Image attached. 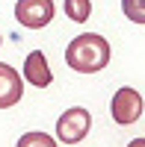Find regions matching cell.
I'll return each instance as SVG.
<instances>
[{
  "mask_svg": "<svg viewBox=\"0 0 145 147\" xmlns=\"http://www.w3.org/2000/svg\"><path fill=\"white\" fill-rule=\"evenodd\" d=\"M30 85H36V88H47V85L53 82V71L51 65H47V56L42 50H33L27 53V59H24V77Z\"/></svg>",
  "mask_w": 145,
  "mask_h": 147,
  "instance_id": "cell-5",
  "label": "cell"
},
{
  "mask_svg": "<svg viewBox=\"0 0 145 147\" xmlns=\"http://www.w3.org/2000/svg\"><path fill=\"white\" fill-rule=\"evenodd\" d=\"M15 147H56V141L47 132H24Z\"/></svg>",
  "mask_w": 145,
  "mask_h": 147,
  "instance_id": "cell-8",
  "label": "cell"
},
{
  "mask_svg": "<svg viewBox=\"0 0 145 147\" xmlns=\"http://www.w3.org/2000/svg\"><path fill=\"white\" fill-rule=\"evenodd\" d=\"M122 12L127 15V21L145 24V0H122Z\"/></svg>",
  "mask_w": 145,
  "mask_h": 147,
  "instance_id": "cell-9",
  "label": "cell"
},
{
  "mask_svg": "<svg viewBox=\"0 0 145 147\" xmlns=\"http://www.w3.org/2000/svg\"><path fill=\"white\" fill-rule=\"evenodd\" d=\"M21 94H24V80L12 65L0 62V109H12L15 103H21Z\"/></svg>",
  "mask_w": 145,
  "mask_h": 147,
  "instance_id": "cell-6",
  "label": "cell"
},
{
  "mask_svg": "<svg viewBox=\"0 0 145 147\" xmlns=\"http://www.w3.org/2000/svg\"><path fill=\"white\" fill-rule=\"evenodd\" d=\"M65 15L71 21L83 24V21H89V15H92V3H89V0H65Z\"/></svg>",
  "mask_w": 145,
  "mask_h": 147,
  "instance_id": "cell-7",
  "label": "cell"
},
{
  "mask_svg": "<svg viewBox=\"0 0 145 147\" xmlns=\"http://www.w3.org/2000/svg\"><path fill=\"white\" fill-rule=\"evenodd\" d=\"M53 0H18L15 3V18L27 30H42L53 21Z\"/></svg>",
  "mask_w": 145,
  "mask_h": 147,
  "instance_id": "cell-4",
  "label": "cell"
},
{
  "mask_svg": "<svg viewBox=\"0 0 145 147\" xmlns=\"http://www.w3.org/2000/svg\"><path fill=\"white\" fill-rule=\"evenodd\" d=\"M110 115L118 127H130L142 118V94L130 85H122L116 94H113V103H110Z\"/></svg>",
  "mask_w": 145,
  "mask_h": 147,
  "instance_id": "cell-3",
  "label": "cell"
},
{
  "mask_svg": "<svg viewBox=\"0 0 145 147\" xmlns=\"http://www.w3.org/2000/svg\"><path fill=\"white\" fill-rule=\"evenodd\" d=\"M113 47L98 32H80L65 47V65L77 74H98L110 65Z\"/></svg>",
  "mask_w": 145,
  "mask_h": 147,
  "instance_id": "cell-1",
  "label": "cell"
},
{
  "mask_svg": "<svg viewBox=\"0 0 145 147\" xmlns=\"http://www.w3.org/2000/svg\"><path fill=\"white\" fill-rule=\"evenodd\" d=\"M89 127H92L89 109L71 106V109H65V112L56 118V138L62 144H80L83 138L89 136Z\"/></svg>",
  "mask_w": 145,
  "mask_h": 147,
  "instance_id": "cell-2",
  "label": "cell"
},
{
  "mask_svg": "<svg viewBox=\"0 0 145 147\" xmlns=\"http://www.w3.org/2000/svg\"><path fill=\"white\" fill-rule=\"evenodd\" d=\"M0 44H3V35H0Z\"/></svg>",
  "mask_w": 145,
  "mask_h": 147,
  "instance_id": "cell-11",
  "label": "cell"
},
{
  "mask_svg": "<svg viewBox=\"0 0 145 147\" xmlns=\"http://www.w3.org/2000/svg\"><path fill=\"white\" fill-rule=\"evenodd\" d=\"M127 147H145V138H133V141H130Z\"/></svg>",
  "mask_w": 145,
  "mask_h": 147,
  "instance_id": "cell-10",
  "label": "cell"
}]
</instances>
